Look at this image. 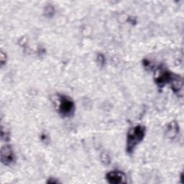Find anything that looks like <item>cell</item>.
Segmentation results:
<instances>
[{
    "label": "cell",
    "mask_w": 184,
    "mask_h": 184,
    "mask_svg": "<svg viewBox=\"0 0 184 184\" xmlns=\"http://www.w3.org/2000/svg\"><path fill=\"white\" fill-rule=\"evenodd\" d=\"M179 133V125L176 121H171L167 125L165 130V137L170 140H173Z\"/></svg>",
    "instance_id": "52a82bcc"
},
{
    "label": "cell",
    "mask_w": 184,
    "mask_h": 184,
    "mask_svg": "<svg viewBox=\"0 0 184 184\" xmlns=\"http://www.w3.org/2000/svg\"><path fill=\"white\" fill-rule=\"evenodd\" d=\"M47 183H59V181L56 178H48V180H47Z\"/></svg>",
    "instance_id": "5bb4252c"
},
{
    "label": "cell",
    "mask_w": 184,
    "mask_h": 184,
    "mask_svg": "<svg viewBox=\"0 0 184 184\" xmlns=\"http://www.w3.org/2000/svg\"><path fill=\"white\" fill-rule=\"evenodd\" d=\"M0 158L2 163L7 166H9L15 162V155L11 145L6 144L2 147L0 150Z\"/></svg>",
    "instance_id": "277c9868"
},
{
    "label": "cell",
    "mask_w": 184,
    "mask_h": 184,
    "mask_svg": "<svg viewBox=\"0 0 184 184\" xmlns=\"http://www.w3.org/2000/svg\"><path fill=\"white\" fill-rule=\"evenodd\" d=\"M146 133L145 127L137 125L130 128L127 134L126 151L128 154H132L137 146L144 140Z\"/></svg>",
    "instance_id": "6da1fadb"
},
{
    "label": "cell",
    "mask_w": 184,
    "mask_h": 184,
    "mask_svg": "<svg viewBox=\"0 0 184 184\" xmlns=\"http://www.w3.org/2000/svg\"><path fill=\"white\" fill-rule=\"evenodd\" d=\"M106 179L111 184H121L127 182V176L122 171L113 170L107 173Z\"/></svg>",
    "instance_id": "5b68a950"
},
{
    "label": "cell",
    "mask_w": 184,
    "mask_h": 184,
    "mask_svg": "<svg viewBox=\"0 0 184 184\" xmlns=\"http://www.w3.org/2000/svg\"><path fill=\"white\" fill-rule=\"evenodd\" d=\"M100 159H101V161H102V163L104 165H109L111 162L110 157H109V154L107 153V152H102L100 156Z\"/></svg>",
    "instance_id": "30bf717a"
},
{
    "label": "cell",
    "mask_w": 184,
    "mask_h": 184,
    "mask_svg": "<svg viewBox=\"0 0 184 184\" xmlns=\"http://www.w3.org/2000/svg\"><path fill=\"white\" fill-rule=\"evenodd\" d=\"M1 137H2V139L5 142H7L9 140V138H10L9 131L7 129V128L4 127V126H2L1 127Z\"/></svg>",
    "instance_id": "9c48e42d"
},
{
    "label": "cell",
    "mask_w": 184,
    "mask_h": 184,
    "mask_svg": "<svg viewBox=\"0 0 184 184\" xmlns=\"http://www.w3.org/2000/svg\"><path fill=\"white\" fill-rule=\"evenodd\" d=\"M55 12V8L53 5H47L44 8L43 13H44V15L47 17H52L54 15Z\"/></svg>",
    "instance_id": "ba28073f"
},
{
    "label": "cell",
    "mask_w": 184,
    "mask_h": 184,
    "mask_svg": "<svg viewBox=\"0 0 184 184\" xmlns=\"http://www.w3.org/2000/svg\"><path fill=\"white\" fill-rule=\"evenodd\" d=\"M58 112L63 118L71 117L75 112V103L71 97L60 94L57 98Z\"/></svg>",
    "instance_id": "7a4b0ae2"
},
{
    "label": "cell",
    "mask_w": 184,
    "mask_h": 184,
    "mask_svg": "<svg viewBox=\"0 0 184 184\" xmlns=\"http://www.w3.org/2000/svg\"><path fill=\"white\" fill-rule=\"evenodd\" d=\"M40 139H41V140H42L43 142H47V136L45 135V134H42V135H41V136H40Z\"/></svg>",
    "instance_id": "9a60e30c"
},
{
    "label": "cell",
    "mask_w": 184,
    "mask_h": 184,
    "mask_svg": "<svg viewBox=\"0 0 184 184\" xmlns=\"http://www.w3.org/2000/svg\"><path fill=\"white\" fill-rule=\"evenodd\" d=\"M143 66L146 68V69H152V65L151 62L147 59H145L143 61Z\"/></svg>",
    "instance_id": "4fadbf2b"
},
{
    "label": "cell",
    "mask_w": 184,
    "mask_h": 184,
    "mask_svg": "<svg viewBox=\"0 0 184 184\" xmlns=\"http://www.w3.org/2000/svg\"><path fill=\"white\" fill-rule=\"evenodd\" d=\"M172 74L173 73H171L164 66H158L155 71L154 76V80L156 85L160 88L164 87L167 84H169Z\"/></svg>",
    "instance_id": "3957f363"
},
{
    "label": "cell",
    "mask_w": 184,
    "mask_h": 184,
    "mask_svg": "<svg viewBox=\"0 0 184 184\" xmlns=\"http://www.w3.org/2000/svg\"><path fill=\"white\" fill-rule=\"evenodd\" d=\"M0 62H1L2 66L5 65L6 63H7V55L3 51H2L1 55H0Z\"/></svg>",
    "instance_id": "7c38bea8"
},
{
    "label": "cell",
    "mask_w": 184,
    "mask_h": 184,
    "mask_svg": "<svg viewBox=\"0 0 184 184\" xmlns=\"http://www.w3.org/2000/svg\"><path fill=\"white\" fill-rule=\"evenodd\" d=\"M96 61L99 63V65L104 66L106 63V58H105L104 55H103L102 53H98L96 55Z\"/></svg>",
    "instance_id": "8fae6325"
},
{
    "label": "cell",
    "mask_w": 184,
    "mask_h": 184,
    "mask_svg": "<svg viewBox=\"0 0 184 184\" xmlns=\"http://www.w3.org/2000/svg\"><path fill=\"white\" fill-rule=\"evenodd\" d=\"M169 84H171V89H172L173 92L178 95L179 93L181 92L182 89H183V78H182L181 76L178 75V74L173 73Z\"/></svg>",
    "instance_id": "8992f818"
}]
</instances>
